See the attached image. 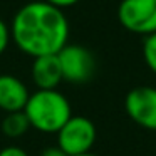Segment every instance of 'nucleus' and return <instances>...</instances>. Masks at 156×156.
<instances>
[{
    "mask_svg": "<svg viewBox=\"0 0 156 156\" xmlns=\"http://www.w3.org/2000/svg\"><path fill=\"white\" fill-rule=\"evenodd\" d=\"M15 45L30 57L59 54L67 45L69 22L64 12L44 0L25 4L10 25Z\"/></svg>",
    "mask_w": 156,
    "mask_h": 156,
    "instance_id": "f257e3e1",
    "label": "nucleus"
},
{
    "mask_svg": "<svg viewBox=\"0 0 156 156\" xmlns=\"http://www.w3.org/2000/svg\"><path fill=\"white\" fill-rule=\"evenodd\" d=\"M24 112L30 128L41 133H59V129L72 118L71 102L57 89H37L34 94H30Z\"/></svg>",
    "mask_w": 156,
    "mask_h": 156,
    "instance_id": "f03ea898",
    "label": "nucleus"
},
{
    "mask_svg": "<svg viewBox=\"0 0 156 156\" xmlns=\"http://www.w3.org/2000/svg\"><path fill=\"white\" fill-rule=\"evenodd\" d=\"M94 122L84 116H72L57 133V146L67 156H81L91 153L96 143Z\"/></svg>",
    "mask_w": 156,
    "mask_h": 156,
    "instance_id": "7ed1b4c3",
    "label": "nucleus"
},
{
    "mask_svg": "<svg viewBox=\"0 0 156 156\" xmlns=\"http://www.w3.org/2000/svg\"><path fill=\"white\" fill-rule=\"evenodd\" d=\"M118 19L129 32L151 35L156 32V0H122Z\"/></svg>",
    "mask_w": 156,
    "mask_h": 156,
    "instance_id": "20e7f679",
    "label": "nucleus"
},
{
    "mask_svg": "<svg viewBox=\"0 0 156 156\" xmlns=\"http://www.w3.org/2000/svg\"><path fill=\"white\" fill-rule=\"evenodd\" d=\"M59 64L62 71V79L72 84H82L87 82L94 76L96 61L91 51L82 45L67 44L57 54Z\"/></svg>",
    "mask_w": 156,
    "mask_h": 156,
    "instance_id": "39448f33",
    "label": "nucleus"
},
{
    "mask_svg": "<svg viewBox=\"0 0 156 156\" xmlns=\"http://www.w3.org/2000/svg\"><path fill=\"white\" fill-rule=\"evenodd\" d=\"M124 109L138 126L156 131V87L139 86L126 94Z\"/></svg>",
    "mask_w": 156,
    "mask_h": 156,
    "instance_id": "423d86ee",
    "label": "nucleus"
},
{
    "mask_svg": "<svg viewBox=\"0 0 156 156\" xmlns=\"http://www.w3.org/2000/svg\"><path fill=\"white\" fill-rule=\"evenodd\" d=\"M29 98V89L19 77L10 74L0 76V111L19 112L24 111Z\"/></svg>",
    "mask_w": 156,
    "mask_h": 156,
    "instance_id": "0eeeda50",
    "label": "nucleus"
},
{
    "mask_svg": "<svg viewBox=\"0 0 156 156\" xmlns=\"http://www.w3.org/2000/svg\"><path fill=\"white\" fill-rule=\"evenodd\" d=\"M32 79H34V84L37 86V89H41V91L57 89V86L64 81L57 54L35 57L34 64H32Z\"/></svg>",
    "mask_w": 156,
    "mask_h": 156,
    "instance_id": "6e6552de",
    "label": "nucleus"
},
{
    "mask_svg": "<svg viewBox=\"0 0 156 156\" xmlns=\"http://www.w3.org/2000/svg\"><path fill=\"white\" fill-rule=\"evenodd\" d=\"M29 128H30V124H29V119L24 111L9 112L2 119V133L7 138H20L29 131Z\"/></svg>",
    "mask_w": 156,
    "mask_h": 156,
    "instance_id": "1a4fd4ad",
    "label": "nucleus"
},
{
    "mask_svg": "<svg viewBox=\"0 0 156 156\" xmlns=\"http://www.w3.org/2000/svg\"><path fill=\"white\" fill-rule=\"evenodd\" d=\"M143 57L149 71L156 74V32L151 35H146L143 42Z\"/></svg>",
    "mask_w": 156,
    "mask_h": 156,
    "instance_id": "9d476101",
    "label": "nucleus"
},
{
    "mask_svg": "<svg viewBox=\"0 0 156 156\" xmlns=\"http://www.w3.org/2000/svg\"><path fill=\"white\" fill-rule=\"evenodd\" d=\"M10 39H12V35H10V27H9V25L5 24L2 19H0V55L7 51Z\"/></svg>",
    "mask_w": 156,
    "mask_h": 156,
    "instance_id": "9b49d317",
    "label": "nucleus"
},
{
    "mask_svg": "<svg viewBox=\"0 0 156 156\" xmlns=\"http://www.w3.org/2000/svg\"><path fill=\"white\" fill-rule=\"evenodd\" d=\"M0 156H29L27 151L19 146H5L0 149Z\"/></svg>",
    "mask_w": 156,
    "mask_h": 156,
    "instance_id": "f8f14e48",
    "label": "nucleus"
},
{
    "mask_svg": "<svg viewBox=\"0 0 156 156\" xmlns=\"http://www.w3.org/2000/svg\"><path fill=\"white\" fill-rule=\"evenodd\" d=\"M44 2H47V4H51V5H54V7H57V9H66V7H71V5H74V4H77L79 0H44Z\"/></svg>",
    "mask_w": 156,
    "mask_h": 156,
    "instance_id": "ddd939ff",
    "label": "nucleus"
},
{
    "mask_svg": "<svg viewBox=\"0 0 156 156\" xmlns=\"http://www.w3.org/2000/svg\"><path fill=\"white\" fill-rule=\"evenodd\" d=\"M41 156H67V154H66L59 146H47V148L41 153Z\"/></svg>",
    "mask_w": 156,
    "mask_h": 156,
    "instance_id": "4468645a",
    "label": "nucleus"
},
{
    "mask_svg": "<svg viewBox=\"0 0 156 156\" xmlns=\"http://www.w3.org/2000/svg\"><path fill=\"white\" fill-rule=\"evenodd\" d=\"M81 156H98V154H94V153H86V154H81Z\"/></svg>",
    "mask_w": 156,
    "mask_h": 156,
    "instance_id": "2eb2a0df",
    "label": "nucleus"
}]
</instances>
